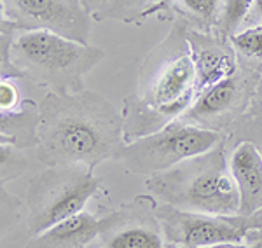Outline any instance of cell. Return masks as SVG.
<instances>
[{
	"mask_svg": "<svg viewBox=\"0 0 262 248\" xmlns=\"http://www.w3.org/2000/svg\"><path fill=\"white\" fill-rule=\"evenodd\" d=\"M226 138H238V142H252L262 155V103L255 100L250 110L232 126L229 134H226Z\"/></svg>",
	"mask_w": 262,
	"mask_h": 248,
	"instance_id": "18",
	"label": "cell"
},
{
	"mask_svg": "<svg viewBox=\"0 0 262 248\" xmlns=\"http://www.w3.org/2000/svg\"><path fill=\"white\" fill-rule=\"evenodd\" d=\"M158 217L161 220L166 243L203 248L222 243H242L255 231H262V210L245 215H210L177 210L170 205L158 203Z\"/></svg>",
	"mask_w": 262,
	"mask_h": 248,
	"instance_id": "7",
	"label": "cell"
},
{
	"mask_svg": "<svg viewBox=\"0 0 262 248\" xmlns=\"http://www.w3.org/2000/svg\"><path fill=\"white\" fill-rule=\"evenodd\" d=\"M262 23V0H255L252 6L250 12H248V16L245 18L243 27H252V25H260Z\"/></svg>",
	"mask_w": 262,
	"mask_h": 248,
	"instance_id": "23",
	"label": "cell"
},
{
	"mask_svg": "<svg viewBox=\"0 0 262 248\" xmlns=\"http://www.w3.org/2000/svg\"><path fill=\"white\" fill-rule=\"evenodd\" d=\"M100 220L90 212H81L30 238L25 248H88L98 239Z\"/></svg>",
	"mask_w": 262,
	"mask_h": 248,
	"instance_id": "13",
	"label": "cell"
},
{
	"mask_svg": "<svg viewBox=\"0 0 262 248\" xmlns=\"http://www.w3.org/2000/svg\"><path fill=\"white\" fill-rule=\"evenodd\" d=\"M84 2V6L90 9L91 14H95V11L98 9V6H100V0H82Z\"/></svg>",
	"mask_w": 262,
	"mask_h": 248,
	"instance_id": "24",
	"label": "cell"
},
{
	"mask_svg": "<svg viewBox=\"0 0 262 248\" xmlns=\"http://www.w3.org/2000/svg\"><path fill=\"white\" fill-rule=\"evenodd\" d=\"M101 189V180L84 165L48 166L27 187V226L32 236L84 212Z\"/></svg>",
	"mask_w": 262,
	"mask_h": 248,
	"instance_id": "5",
	"label": "cell"
},
{
	"mask_svg": "<svg viewBox=\"0 0 262 248\" xmlns=\"http://www.w3.org/2000/svg\"><path fill=\"white\" fill-rule=\"evenodd\" d=\"M187 40L196 66L198 95L229 79L239 70V60L231 37H224L217 32L187 28Z\"/></svg>",
	"mask_w": 262,
	"mask_h": 248,
	"instance_id": "11",
	"label": "cell"
},
{
	"mask_svg": "<svg viewBox=\"0 0 262 248\" xmlns=\"http://www.w3.org/2000/svg\"><path fill=\"white\" fill-rule=\"evenodd\" d=\"M101 248H164L166 238L152 194H138L100 218Z\"/></svg>",
	"mask_w": 262,
	"mask_h": 248,
	"instance_id": "10",
	"label": "cell"
},
{
	"mask_svg": "<svg viewBox=\"0 0 262 248\" xmlns=\"http://www.w3.org/2000/svg\"><path fill=\"white\" fill-rule=\"evenodd\" d=\"M260 75V72L239 63V70L234 75L198 95L191 108L180 119L221 133L226 129L231 131L255 102Z\"/></svg>",
	"mask_w": 262,
	"mask_h": 248,
	"instance_id": "8",
	"label": "cell"
},
{
	"mask_svg": "<svg viewBox=\"0 0 262 248\" xmlns=\"http://www.w3.org/2000/svg\"><path fill=\"white\" fill-rule=\"evenodd\" d=\"M257 102L262 103V75H260V81H259V86H257V96H255Z\"/></svg>",
	"mask_w": 262,
	"mask_h": 248,
	"instance_id": "25",
	"label": "cell"
},
{
	"mask_svg": "<svg viewBox=\"0 0 262 248\" xmlns=\"http://www.w3.org/2000/svg\"><path fill=\"white\" fill-rule=\"evenodd\" d=\"M105 60L98 46L46 30H19L0 19V79H27L49 93L86 89L84 77Z\"/></svg>",
	"mask_w": 262,
	"mask_h": 248,
	"instance_id": "3",
	"label": "cell"
},
{
	"mask_svg": "<svg viewBox=\"0 0 262 248\" xmlns=\"http://www.w3.org/2000/svg\"><path fill=\"white\" fill-rule=\"evenodd\" d=\"M2 16L19 30H46L90 44L93 14L82 0H0Z\"/></svg>",
	"mask_w": 262,
	"mask_h": 248,
	"instance_id": "9",
	"label": "cell"
},
{
	"mask_svg": "<svg viewBox=\"0 0 262 248\" xmlns=\"http://www.w3.org/2000/svg\"><path fill=\"white\" fill-rule=\"evenodd\" d=\"M231 42L239 63L262 74V23L239 28L231 35Z\"/></svg>",
	"mask_w": 262,
	"mask_h": 248,
	"instance_id": "17",
	"label": "cell"
},
{
	"mask_svg": "<svg viewBox=\"0 0 262 248\" xmlns=\"http://www.w3.org/2000/svg\"><path fill=\"white\" fill-rule=\"evenodd\" d=\"M187 28L175 18L166 37L143 60L137 91L126 96L121 110L126 142L156 133L180 119L196 100V66Z\"/></svg>",
	"mask_w": 262,
	"mask_h": 248,
	"instance_id": "2",
	"label": "cell"
},
{
	"mask_svg": "<svg viewBox=\"0 0 262 248\" xmlns=\"http://www.w3.org/2000/svg\"><path fill=\"white\" fill-rule=\"evenodd\" d=\"M203 248H262V231L252 233L247 241L242 243H222V245L203 246Z\"/></svg>",
	"mask_w": 262,
	"mask_h": 248,
	"instance_id": "22",
	"label": "cell"
},
{
	"mask_svg": "<svg viewBox=\"0 0 262 248\" xmlns=\"http://www.w3.org/2000/svg\"><path fill=\"white\" fill-rule=\"evenodd\" d=\"M39 105L23 100L12 110H0V144H9L18 149L37 147Z\"/></svg>",
	"mask_w": 262,
	"mask_h": 248,
	"instance_id": "15",
	"label": "cell"
},
{
	"mask_svg": "<svg viewBox=\"0 0 262 248\" xmlns=\"http://www.w3.org/2000/svg\"><path fill=\"white\" fill-rule=\"evenodd\" d=\"M28 170V159L23 154V149H18L9 144H0V178L2 187L16 180Z\"/></svg>",
	"mask_w": 262,
	"mask_h": 248,
	"instance_id": "20",
	"label": "cell"
},
{
	"mask_svg": "<svg viewBox=\"0 0 262 248\" xmlns=\"http://www.w3.org/2000/svg\"><path fill=\"white\" fill-rule=\"evenodd\" d=\"M145 187L156 199L184 212L210 215L239 213V192L229 170L226 138L208 152L150 175Z\"/></svg>",
	"mask_w": 262,
	"mask_h": 248,
	"instance_id": "4",
	"label": "cell"
},
{
	"mask_svg": "<svg viewBox=\"0 0 262 248\" xmlns=\"http://www.w3.org/2000/svg\"><path fill=\"white\" fill-rule=\"evenodd\" d=\"M224 138L226 134L221 131L177 119L159 131L126 142L116 159L129 173L150 176L170 170L185 159L208 152Z\"/></svg>",
	"mask_w": 262,
	"mask_h": 248,
	"instance_id": "6",
	"label": "cell"
},
{
	"mask_svg": "<svg viewBox=\"0 0 262 248\" xmlns=\"http://www.w3.org/2000/svg\"><path fill=\"white\" fill-rule=\"evenodd\" d=\"M229 170L239 192V213L262 210V155L255 144L236 142L229 152Z\"/></svg>",
	"mask_w": 262,
	"mask_h": 248,
	"instance_id": "12",
	"label": "cell"
},
{
	"mask_svg": "<svg viewBox=\"0 0 262 248\" xmlns=\"http://www.w3.org/2000/svg\"><path fill=\"white\" fill-rule=\"evenodd\" d=\"M224 0H177L173 12L189 28L201 32H217L222 16Z\"/></svg>",
	"mask_w": 262,
	"mask_h": 248,
	"instance_id": "16",
	"label": "cell"
},
{
	"mask_svg": "<svg viewBox=\"0 0 262 248\" xmlns=\"http://www.w3.org/2000/svg\"><path fill=\"white\" fill-rule=\"evenodd\" d=\"M23 102L16 79H0V110H12Z\"/></svg>",
	"mask_w": 262,
	"mask_h": 248,
	"instance_id": "21",
	"label": "cell"
},
{
	"mask_svg": "<svg viewBox=\"0 0 262 248\" xmlns=\"http://www.w3.org/2000/svg\"><path fill=\"white\" fill-rule=\"evenodd\" d=\"M255 0H224L222 16L219 21L217 33L224 37H231L242 28L245 18L248 16Z\"/></svg>",
	"mask_w": 262,
	"mask_h": 248,
	"instance_id": "19",
	"label": "cell"
},
{
	"mask_svg": "<svg viewBox=\"0 0 262 248\" xmlns=\"http://www.w3.org/2000/svg\"><path fill=\"white\" fill-rule=\"evenodd\" d=\"M124 144L122 112L96 91L48 93L39 103L35 150L44 166L84 165L95 170L116 159Z\"/></svg>",
	"mask_w": 262,
	"mask_h": 248,
	"instance_id": "1",
	"label": "cell"
},
{
	"mask_svg": "<svg viewBox=\"0 0 262 248\" xmlns=\"http://www.w3.org/2000/svg\"><path fill=\"white\" fill-rule=\"evenodd\" d=\"M177 0H100L95 11V21H121L128 25H140L154 16L171 14Z\"/></svg>",
	"mask_w": 262,
	"mask_h": 248,
	"instance_id": "14",
	"label": "cell"
},
{
	"mask_svg": "<svg viewBox=\"0 0 262 248\" xmlns=\"http://www.w3.org/2000/svg\"><path fill=\"white\" fill-rule=\"evenodd\" d=\"M164 248H187V246H180V245H173V243H166Z\"/></svg>",
	"mask_w": 262,
	"mask_h": 248,
	"instance_id": "26",
	"label": "cell"
}]
</instances>
